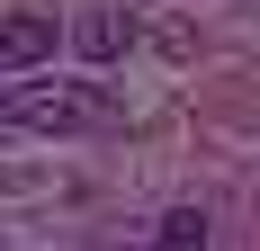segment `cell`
Listing matches in <instances>:
<instances>
[{
	"instance_id": "277c9868",
	"label": "cell",
	"mask_w": 260,
	"mask_h": 251,
	"mask_svg": "<svg viewBox=\"0 0 260 251\" xmlns=\"http://www.w3.org/2000/svg\"><path fill=\"white\" fill-rule=\"evenodd\" d=\"M153 251H215V215L207 206H171L161 233H153Z\"/></svg>"
},
{
	"instance_id": "7a4b0ae2",
	"label": "cell",
	"mask_w": 260,
	"mask_h": 251,
	"mask_svg": "<svg viewBox=\"0 0 260 251\" xmlns=\"http://www.w3.org/2000/svg\"><path fill=\"white\" fill-rule=\"evenodd\" d=\"M54 45H63V27L45 18V9H9L0 18V81H27V72H45Z\"/></svg>"
},
{
	"instance_id": "3957f363",
	"label": "cell",
	"mask_w": 260,
	"mask_h": 251,
	"mask_svg": "<svg viewBox=\"0 0 260 251\" xmlns=\"http://www.w3.org/2000/svg\"><path fill=\"white\" fill-rule=\"evenodd\" d=\"M126 45H135V18H126V9H90V18L72 27V54H81V63H117Z\"/></svg>"
},
{
	"instance_id": "6da1fadb",
	"label": "cell",
	"mask_w": 260,
	"mask_h": 251,
	"mask_svg": "<svg viewBox=\"0 0 260 251\" xmlns=\"http://www.w3.org/2000/svg\"><path fill=\"white\" fill-rule=\"evenodd\" d=\"M126 125V99L99 90V81H45L27 72L0 90V135H108Z\"/></svg>"
}]
</instances>
